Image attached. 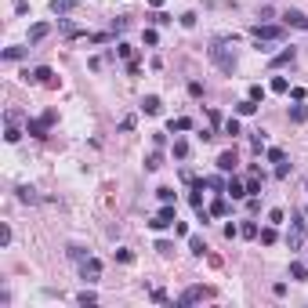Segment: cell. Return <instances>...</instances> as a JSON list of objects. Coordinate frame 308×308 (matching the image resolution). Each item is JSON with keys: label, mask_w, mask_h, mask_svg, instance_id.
Wrapping results in <instances>:
<instances>
[{"label": "cell", "mask_w": 308, "mask_h": 308, "mask_svg": "<svg viewBox=\"0 0 308 308\" xmlns=\"http://www.w3.org/2000/svg\"><path fill=\"white\" fill-rule=\"evenodd\" d=\"M250 36H254L257 44H279V40H286V29L283 26H272V22H257L254 29H250Z\"/></svg>", "instance_id": "cell-1"}, {"label": "cell", "mask_w": 308, "mask_h": 308, "mask_svg": "<svg viewBox=\"0 0 308 308\" xmlns=\"http://www.w3.org/2000/svg\"><path fill=\"white\" fill-rule=\"evenodd\" d=\"M207 54H210V62L218 65L221 73H229V77H232V73H236V54H229V51H225V44H221V40L214 44V48H210Z\"/></svg>", "instance_id": "cell-2"}, {"label": "cell", "mask_w": 308, "mask_h": 308, "mask_svg": "<svg viewBox=\"0 0 308 308\" xmlns=\"http://www.w3.org/2000/svg\"><path fill=\"white\" fill-rule=\"evenodd\" d=\"M22 80H26V83H44V87H58V77H54V69H48V65H36L33 73L26 69Z\"/></svg>", "instance_id": "cell-3"}, {"label": "cell", "mask_w": 308, "mask_h": 308, "mask_svg": "<svg viewBox=\"0 0 308 308\" xmlns=\"http://www.w3.org/2000/svg\"><path fill=\"white\" fill-rule=\"evenodd\" d=\"M174 221H178V210H174V203H163V210L156 214L153 221H149V229H153V232H163V229H171Z\"/></svg>", "instance_id": "cell-4"}, {"label": "cell", "mask_w": 308, "mask_h": 308, "mask_svg": "<svg viewBox=\"0 0 308 308\" xmlns=\"http://www.w3.org/2000/svg\"><path fill=\"white\" fill-rule=\"evenodd\" d=\"M207 297H214L210 286H189V290H181L178 305H200V301H207Z\"/></svg>", "instance_id": "cell-5"}, {"label": "cell", "mask_w": 308, "mask_h": 308, "mask_svg": "<svg viewBox=\"0 0 308 308\" xmlns=\"http://www.w3.org/2000/svg\"><path fill=\"white\" fill-rule=\"evenodd\" d=\"M51 124H54V113H44L40 120H26V134H33V138H44Z\"/></svg>", "instance_id": "cell-6"}, {"label": "cell", "mask_w": 308, "mask_h": 308, "mask_svg": "<svg viewBox=\"0 0 308 308\" xmlns=\"http://www.w3.org/2000/svg\"><path fill=\"white\" fill-rule=\"evenodd\" d=\"M80 276L87 279V283H95V279L102 276V261H98V257H83V261H80Z\"/></svg>", "instance_id": "cell-7"}, {"label": "cell", "mask_w": 308, "mask_h": 308, "mask_svg": "<svg viewBox=\"0 0 308 308\" xmlns=\"http://www.w3.org/2000/svg\"><path fill=\"white\" fill-rule=\"evenodd\" d=\"M294 58H297V48H283V51H276L272 58H268V65H272V69H283V65H294Z\"/></svg>", "instance_id": "cell-8"}, {"label": "cell", "mask_w": 308, "mask_h": 308, "mask_svg": "<svg viewBox=\"0 0 308 308\" xmlns=\"http://www.w3.org/2000/svg\"><path fill=\"white\" fill-rule=\"evenodd\" d=\"M283 22H286V26H294V29H305V33H308V15H305V11H297V7L283 11Z\"/></svg>", "instance_id": "cell-9"}, {"label": "cell", "mask_w": 308, "mask_h": 308, "mask_svg": "<svg viewBox=\"0 0 308 308\" xmlns=\"http://www.w3.org/2000/svg\"><path fill=\"white\" fill-rule=\"evenodd\" d=\"M236 163H239L236 149H225V153L218 156V171H221V174H232V171H236Z\"/></svg>", "instance_id": "cell-10"}, {"label": "cell", "mask_w": 308, "mask_h": 308, "mask_svg": "<svg viewBox=\"0 0 308 308\" xmlns=\"http://www.w3.org/2000/svg\"><path fill=\"white\" fill-rule=\"evenodd\" d=\"M225 196H232V200H247V181L229 178V185H225Z\"/></svg>", "instance_id": "cell-11"}, {"label": "cell", "mask_w": 308, "mask_h": 308, "mask_svg": "<svg viewBox=\"0 0 308 308\" xmlns=\"http://www.w3.org/2000/svg\"><path fill=\"white\" fill-rule=\"evenodd\" d=\"M48 33H51V26H48V22H36V26H29V36H26V40H29V44H40Z\"/></svg>", "instance_id": "cell-12"}, {"label": "cell", "mask_w": 308, "mask_h": 308, "mask_svg": "<svg viewBox=\"0 0 308 308\" xmlns=\"http://www.w3.org/2000/svg\"><path fill=\"white\" fill-rule=\"evenodd\" d=\"M160 109H163V102L156 98V95H145V98H142V113H145V116H156Z\"/></svg>", "instance_id": "cell-13"}, {"label": "cell", "mask_w": 308, "mask_h": 308, "mask_svg": "<svg viewBox=\"0 0 308 308\" xmlns=\"http://www.w3.org/2000/svg\"><path fill=\"white\" fill-rule=\"evenodd\" d=\"M305 239H308V236H305V232L297 229V225L286 232V247H290V250H301V247H305Z\"/></svg>", "instance_id": "cell-14"}, {"label": "cell", "mask_w": 308, "mask_h": 308, "mask_svg": "<svg viewBox=\"0 0 308 308\" xmlns=\"http://www.w3.org/2000/svg\"><path fill=\"white\" fill-rule=\"evenodd\" d=\"M77 7H80V0H51L54 15H69V11H77Z\"/></svg>", "instance_id": "cell-15"}, {"label": "cell", "mask_w": 308, "mask_h": 308, "mask_svg": "<svg viewBox=\"0 0 308 308\" xmlns=\"http://www.w3.org/2000/svg\"><path fill=\"white\" fill-rule=\"evenodd\" d=\"M167 130H171V134H185V130H192V120L189 116H178V120L167 124Z\"/></svg>", "instance_id": "cell-16"}, {"label": "cell", "mask_w": 308, "mask_h": 308, "mask_svg": "<svg viewBox=\"0 0 308 308\" xmlns=\"http://www.w3.org/2000/svg\"><path fill=\"white\" fill-rule=\"evenodd\" d=\"M257 239H261V247H272V243H276V239H279V232H276V225H265V229H261V232H257Z\"/></svg>", "instance_id": "cell-17"}, {"label": "cell", "mask_w": 308, "mask_h": 308, "mask_svg": "<svg viewBox=\"0 0 308 308\" xmlns=\"http://www.w3.org/2000/svg\"><path fill=\"white\" fill-rule=\"evenodd\" d=\"M254 113H257V102H254V98H243V102L236 105V116H254Z\"/></svg>", "instance_id": "cell-18"}, {"label": "cell", "mask_w": 308, "mask_h": 308, "mask_svg": "<svg viewBox=\"0 0 308 308\" xmlns=\"http://www.w3.org/2000/svg\"><path fill=\"white\" fill-rule=\"evenodd\" d=\"M210 214H214V218H225V214H229V200H225V196H218V200L210 203Z\"/></svg>", "instance_id": "cell-19"}, {"label": "cell", "mask_w": 308, "mask_h": 308, "mask_svg": "<svg viewBox=\"0 0 308 308\" xmlns=\"http://www.w3.org/2000/svg\"><path fill=\"white\" fill-rule=\"evenodd\" d=\"M221 134H232V138H236V134H243V130H239V116H229L225 124H221Z\"/></svg>", "instance_id": "cell-20"}, {"label": "cell", "mask_w": 308, "mask_h": 308, "mask_svg": "<svg viewBox=\"0 0 308 308\" xmlns=\"http://www.w3.org/2000/svg\"><path fill=\"white\" fill-rule=\"evenodd\" d=\"M18 200H22V203H36V200H40V196H36V189H29V185H18Z\"/></svg>", "instance_id": "cell-21"}, {"label": "cell", "mask_w": 308, "mask_h": 308, "mask_svg": "<svg viewBox=\"0 0 308 308\" xmlns=\"http://www.w3.org/2000/svg\"><path fill=\"white\" fill-rule=\"evenodd\" d=\"M294 225L308 236V210H305V207H297V210H294Z\"/></svg>", "instance_id": "cell-22"}, {"label": "cell", "mask_w": 308, "mask_h": 308, "mask_svg": "<svg viewBox=\"0 0 308 308\" xmlns=\"http://www.w3.org/2000/svg\"><path fill=\"white\" fill-rule=\"evenodd\" d=\"M18 138H22V130L15 127V120H7V130H4V142H7V145H15Z\"/></svg>", "instance_id": "cell-23"}, {"label": "cell", "mask_w": 308, "mask_h": 308, "mask_svg": "<svg viewBox=\"0 0 308 308\" xmlns=\"http://www.w3.org/2000/svg\"><path fill=\"white\" fill-rule=\"evenodd\" d=\"M189 250H192L196 257H203V254H207V243H203L200 236H189Z\"/></svg>", "instance_id": "cell-24"}, {"label": "cell", "mask_w": 308, "mask_h": 308, "mask_svg": "<svg viewBox=\"0 0 308 308\" xmlns=\"http://www.w3.org/2000/svg\"><path fill=\"white\" fill-rule=\"evenodd\" d=\"M77 305H83V308H87V305H98V294H95V290H80V294H77Z\"/></svg>", "instance_id": "cell-25"}, {"label": "cell", "mask_w": 308, "mask_h": 308, "mask_svg": "<svg viewBox=\"0 0 308 308\" xmlns=\"http://www.w3.org/2000/svg\"><path fill=\"white\" fill-rule=\"evenodd\" d=\"M308 120V109L305 105H290V124H305Z\"/></svg>", "instance_id": "cell-26"}, {"label": "cell", "mask_w": 308, "mask_h": 308, "mask_svg": "<svg viewBox=\"0 0 308 308\" xmlns=\"http://www.w3.org/2000/svg\"><path fill=\"white\" fill-rule=\"evenodd\" d=\"M239 236H247V239H257V221H243V225H239Z\"/></svg>", "instance_id": "cell-27"}, {"label": "cell", "mask_w": 308, "mask_h": 308, "mask_svg": "<svg viewBox=\"0 0 308 308\" xmlns=\"http://www.w3.org/2000/svg\"><path fill=\"white\" fill-rule=\"evenodd\" d=\"M26 58V48H4V62H18Z\"/></svg>", "instance_id": "cell-28"}, {"label": "cell", "mask_w": 308, "mask_h": 308, "mask_svg": "<svg viewBox=\"0 0 308 308\" xmlns=\"http://www.w3.org/2000/svg\"><path fill=\"white\" fill-rule=\"evenodd\" d=\"M290 279H308V265L294 261V265H290Z\"/></svg>", "instance_id": "cell-29"}, {"label": "cell", "mask_w": 308, "mask_h": 308, "mask_svg": "<svg viewBox=\"0 0 308 308\" xmlns=\"http://www.w3.org/2000/svg\"><path fill=\"white\" fill-rule=\"evenodd\" d=\"M265 156H268V163H283V160H286V153H283V149H276V145L265 149Z\"/></svg>", "instance_id": "cell-30"}, {"label": "cell", "mask_w": 308, "mask_h": 308, "mask_svg": "<svg viewBox=\"0 0 308 308\" xmlns=\"http://www.w3.org/2000/svg\"><path fill=\"white\" fill-rule=\"evenodd\" d=\"M160 167H163V153H153L145 160V171H160Z\"/></svg>", "instance_id": "cell-31"}, {"label": "cell", "mask_w": 308, "mask_h": 308, "mask_svg": "<svg viewBox=\"0 0 308 308\" xmlns=\"http://www.w3.org/2000/svg\"><path fill=\"white\" fill-rule=\"evenodd\" d=\"M116 54H120V58H127V62H130V58H134V48H130L127 40H120V44H116Z\"/></svg>", "instance_id": "cell-32"}, {"label": "cell", "mask_w": 308, "mask_h": 308, "mask_svg": "<svg viewBox=\"0 0 308 308\" xmlns=\"http://www.w3.org/2000/svg\"><path fill=\"white\" fill-rule=\"evenodd\" d=\"M272 91H276V95H286V91H290L286 77H272Z\"/></svg>", "instance_id": "cell-33"}, {"label": "cell", "mask_w": 308, "mask_h": 308, "mask_svg": "<svg viewBox=\"0 0 308 308\" xmlns=\"http://www.w3.org/2000/svg\"><path fill=\"white\" fill-rule=\"evenodd\" d=\"M247 98H254V102H265V87H261V83H250Z\"/></svg>", "instance_id": "cell-34"}, {"label": "cell", "mask_w": 308, "mask_h": 308, "mask_svg": "<svg viewBox=\"0 0 308 308\" xmlns=\"http://www.w3.org/2000/svg\"><path fill=\"white\" fill-rule=\"evenodd\" d=\"M156 250H160L163 257H171L174 254V243H171V239H156Z\"/></svg>", "instance_id": "cell-35"}, {"label": "cell", "mask_w": 308, "mask_h": 308, "mask_svg": "<svg viewBox=\"0 0 308 308\" xmlns=\"http://www.w3.org/2000/svg\"><path fill=\"white\" fill-rule=\"evenodd\" d=\"M156 196H160V203H174V189H171V185H163V189H156Z\"/></svg>", "instance_id": "cell-36"}, {"label": "cell", "mask_w": 308, "mask_h": 308, "mask_svg": "<svg viewBox=\"0 0 308 308\" xmlns=\"http://www.w3.org/2000/svg\"><path fill=\"white\" fill-rule=\"evenodd\" d=\"M283 218H286V214L279 210V207H272V210H268V225H283Z\"/></svg>", "instance_id": "cell-37"}, {"label": "cell", "mask_w": 308, "mask_h": 308, "mask_svg": "<svg viewBox=\"0 0 308 308\" xmlns=\"http://www.w3.org/2000/svg\"><path fill=\"white\" fill-rule=\"evenodd\" d=\"M189 156V142H174V160H185Z\"/></svg>", "instance_id": "cell-38"}, {"label": "cell", "mask_w": 308, "mask_h": 308, "mask_svg": "<svg viewBox=\"0 0 308 308\" xmlns=\"http://www.w3.org/2000/svg\"><path fill=\"white\" fill-rule=\"evenodd\" d=\"M142 40L149 44V48H156V44H160V33H156V29H145V33H142Z\"/></svg>", "instance_id": "cell-39"}, {"label": "cell", "mask_w": 308, "mask_h": 308, "mask_svg": "<svg viewBox=\"0 0 308 308\" xmlns=\"http://www.w3.org/2000/svg\"><path fill=\"white\" fill-rule=\"evenodd\" d=\"M225 185H229V181H221L218 174H214V178H207V189H214V192H225Z\"/></svg>", "instance_id": "cell-40"}, {"label": "cell", "mask_w": 308, "mask_h": 308, "mask_svg": "<svg viewBox=\"0 0 308 308\" xmlns=\"http://www.w3.org/2000/svg\"><path fill=\"white\" fill-rule=\"evenodd\" d=\"M11 7H15V15H29V0H11Z\"/></svg>", "instance_id": "cell-41"}, {"label": "cell", "mask_w": 308, "mask_h": 308, "mask_svg": "<svg viewBox=\"0 0 308 308\" xmlns=\"http://www.w3.org/2000/svg\"><path fill=\"white\" fill-rule=\"evenodd\" d=\"M153 22H156V26H171V22H174V18H171V15H167V11H156V15H153Z\"/></svg>", "instance_id": "cell-42"}, {"label": "cell", "mask_w": 308, "mask_h": 308, "mask_svg": "<svg viewBox=\"0 0 308 308\" xmlns=\"http://www.w3.org/2000/svg\"><path fill=\"white\" fill-rule=\"evenodd\" d=\"M178 22L185 26V29H192V26H196V11H185V15L178 18Z\"/></svg>", "instance_id": "cell-43"}, {"label": "cell", "mask_w": 308, "mask_h": 308, "mask_svg": "<svg viewBox=\"0 0 308 308\" xmlns=\"http://www.w3.org/2000/svg\"><path fill=\"white\" fill-rule=\"evenodd\" d=\"M116 261H124V265H130V261H134V254H130L127 247H120V250H116Z\"/></svg>", "instance_id": "cell-44"}, {"label": "cell", "mask_w": 308, "mask_h": 308, "mask_svg": "<svg viewBox=\"0 0 308 308\" xmlns=\"http://www.w3.org/2000/svg\"><path fill=\"white\" fill-rule=\"evenodd\" d=\"M250 145H254V153H261V149H265V134H261V130H257V134L250 138Z\"/></svg>", "instance_id": "cell-45"}, {"label": "cell", "mask_w": 308, "mask_h": 308, "mask_svg": "<svg viewBox=\"0 0 308 308\" xmlns=\"http://www.w3.org/2000/svg\"><path fill=\"white\" fill-rule=\"evenodd\" d=\"M69 257L73 261H83V257H87V250H83V247H69Z\"/></svg>", "instance_id": "cell-46"}, {"label": "cell", "mask_w": 308, "mask_h": 308, "mask_svg": "<svg viewBox=\"0 0 308 308\" xmlns=\"http://www.w3.org/2000/svg\"><path fill=\"white\" fill-rule=\"evenodd\" d=\"M286 174H290V163H286V160L276 163V178H286Z\"/></svg>", "instance_id": "cell-47"}, {"label": "cell", "mask_w": 308, "mask_h": 308, "mask_svg": "<svg viewBox=\"0 0 308 308\" xmlns=\"http://www.w3.org/2000/svg\"><path fill=\"white\" fill-rule=\"evenodd\" d=\"M189 95H192V98H200V95H203V83H200V80H192V83H189Z\"/></svg>", "instance_id": "cell-48"}, {"label": "cell", "mask_w": 308, "mask_h": 308, "mask_svg": "<svg viewBox=\"0 0 308 308\" xmlns=\"http://www.w3.org/2000/svg\"><path fill=\"white\" fill-rule=\"evenodd\" d=\"M134 124H138L134 116H124V120H120V130H134Z\"/></svg>", "instance_id": "cell-49"}, {"label": "cell", "mask_w": 308, "mask_h": 308, "mask_svg": "<svg viewBox=\"0 0 308 308\" xmlns=\"http://www.w3.org/2000/svg\"><path fill=\"white\" fill-rule=\"evenodd\" d=\"M247 207H250V214H257L261 210V200H257V196H247Z\"/></svg>", "instance_id": "cell-50"}, {"label": "cell", "mask_w": 308, "mask_h": 308, "mask_svg": "<svg viewBox=\"0 0 308 308\" xmlns=\"http://www.w3.org/2000/svg\"><path fill=\"white\" fill-rule=\"evenodd\" d=\"M7 243H11V229L4 225V229H0V247H7Z\"/></svg>", "instance_id": "cell-51"}, {"label": "cell", "mask_w": 308, "mask_h": 308, "mask_svg": "<svg viewBox=\"0 0 308 308\" xmlns=\"http://www.w3.org/2000/svg\"><path fill=\"white\" fill-rule=\"evenodd\" d=\"M207 116H210V127H221V113H218V109H210Z\"/></svg>", "instance_id": "cell-52"}, {"label": "cell", "mask_w": 308, "mask_h": 308, "mask_svg": "<svg viewBox=\"0 0 308 308\" xmlns=\"http://www.w3.org/2000/svg\"><path fill=\"white\" fill-rule=\"evenodd\" d=\"M149 7H156V11H160V7H163V0H149Z\"/></svg>", "instance_id": "cell-53"}, {"label": "cell", "mask_w": 308, "mask_h": 308, "mask_svg": "<svg viewBox=\"0 0 308 308\" xmlns=\"http://www.w3.org/2000/svg\"><path fill=\"white\" fill-rule=\"evenodd\" d=\"M305 192H308V178H305Z\"/></svg>", "instance_id": "cell-54"}]
</instances>
